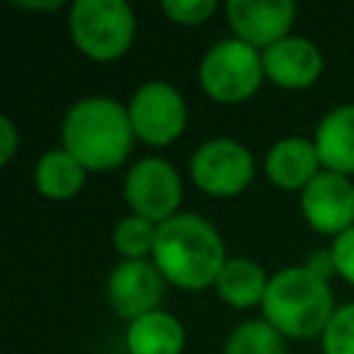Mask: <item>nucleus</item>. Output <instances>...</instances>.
<instances>
[{
    "mask_svg": "<svg viewBox=\"0 0 354 354\" xmlns=\"http://www.w3.org/2000/svg\"><path fill=\"white\" fill-rule=\"evenodd\" d=\"M268 279H271V274H266V268L257 260L232 254V257H227L224 268L218 271L213 290L224 304H230L235 310H249V307L263 304Z\"/></svg>",
    "mask_w": 354,
    "mask_h": 354,
    "instance_id": "2eb2a0df",
    "label": "nucleus"
},
{
    "mask_svg": "<svg viewBox=\"0 0 354 354\" xmlns=\"http://www.w3.org/2000/svg\"><path fill=\"white\" fill-rule=\"evenodd\" d=\"M329 249H332V260H335V274L343 282L354 285V227L346 230L343 235H337L329 243Z\"/></svg>",
    "mask_w": 354,
    "mask_h": 354,
    "instance_id": "4be33fe9",
    "label": "nucleus"
},
{
    "mask_svg": "<svg viewBox=\"0 0 354 354\" xmlns=\"http://www.w3.org/2000/svg\"><path fill=\"white\" fill-rule=\"evenodd\" d=\"M127 354H183L185 326L166 310H152L127 324L124 332Z\"/></svg>",
    "mask_w": 354,
    "mask_h": 354,
    "instance_id": "dca6fc26",
    "label": "nucleus"
},
{
    "mask_svg": "<svg viewBox=\"0 0 354 354\" xmlns=\"http://www.w3.org/2000/svg\"><path fill=\"white\" fill-rule=\"evenodd\" d=\"M17 6L25 11H58L66 3L64 0H17Z\"/></svg>",
    "mask_w": 354,
    "mask_h": 354,
    "instance_id": "393cba45",
    "label": "nucleus"
},
{
    "mask_svg": "<svg viewBox=\"0 0 354 354\" xmlns=\"http://www.w3.org/2000/svg\"><path fill=\"white\" fill-rule=\"evenodd\" d=\"M122 199L127 205V213L163 224L171 216H177L183 205L180 171L166 158H158V155L138 158L130 163L124 174Z\"/></svg>",
    "mask_w": 354,
    "mask_h": 354,
    "instance_id": "6e6552de",
    "label": "nucleus"
},
{
    "mask_svg": "<svg viewBox=\"0 0 354 354\" xmlns=\"http://www.w3.org/2000/svg\"><path fill=\"white\" fill-rule=\"evenodd\" d=\"M166 279L152 260H119L105 279V299L111 310L127 324L160 310L166 296Z\"/></svg>",
    "mask_w": 354,
    "mask_h": 354,
    "instance_id": "9d476101",
    "label": "nucleus"
},
{
    "mask_svg": "<svg viewBox=\"0 0 354 354\" xmlns=\"http://www.w3.org/2000/svg\"><path fill=\"white\" fill-rule=\"evenodd\" d=\"M88 171L80 160H75L64 147H53L41 152L33 163V188L44 199L66 202L75 199L86 185Z\"/></svg>",
    "mask_w": 354,
    "mask_h": 354,
    "instance_id": "f3484780",
    "label": "nucleus"
},
{
    "mask_svg": "<svg viewBox=\"0 0 354 354\" xmlns=\"http://www.w3.org/2000/svg\"><path fill=\"white\" fill-rule=\"evenodd\" d=\"M321 340L324 354H354V301L335 307Z\"/></svg>",
    "mask_w": 354,
    "mask_h": 354,
    "instance_id": "aec40b11",
    "label": "nucleus"
},
{
    "mask_svg": "<svg viewBox=\"0 0 354 354\" xmlns=\"http://www.w3.org/2000/svg\"><path fill=\"white\" fill-rule=\"evenodd\" d=\"M301 266H307L315 277H321V279H326L329 282V277H335V260H332V249L326 246V249H315Z\"/></svg>",
    "mask_w": 354,
    "mask_h": 354,
    "instance_id": "b1692460",
    "label": "nucleus"
},
{
    "mask_svg": "<svg viewBox=\"0 0 354 354\" xmlns=\"http://www.w3.org/2000/svg\"><path fill=\"white\" fill-rule=\"evenodd\" d=\"M221 354H288V340L266 318H249L227 335Z\"/></svg>",
    "mask_w": 354,
    "mask_h": 354,
    "instance_id": "a211bd4d",
    "label": "nucleus"
},
{
    "mask_svg": "<svg viewBox=\"0 0 354 354\" xmlns=\"http://www.w3.org/2000/svg\"><path fill=\"white\" fill-rule=\"evenodd\" d=\"M58 133L61 147L80 160L86 171L119 169L130 158L136 141L127 105L102 94L75 100L64 111Z\"/></svg>",
    "mask_w": 354,
    "mask_h": 354,
    "instance_id": "f03ea898",
    "label": "nucleus"
},
{
    "mask_svg": "<svg viewBox=\"0 0 354 354\" xmlns=\"http://www.w3.org/2000/svg\"><path fill=\"white\" fill-rule=\"evenodd\" d=\"M260 313L285 340H313L324 335L335 313V296L329 282L307 266H288L271 274Z\"/></svg>",
    "mask_w": 354,
    "mask_h": 354,
    "instance_id": "7ed1b4c3",
    "label": "nucleus"
},
{
    "mask_svg": "<svg viewBox=\"0 0 354 354\" xmlns=\"http://www.w3.org/2000/svg\"><path fill=\"white\" fill-rule=\"evenodd\" d=\"M313 144L326 171L354 177V102L329 108L313 130Z\"/></svg>",
    "mask_w": 354,
    "mask_h": 354,
    "instance_id": "4468645a",
    "label": "nucleus"
},
{
    "mask_svg": "<svg viewBox=\"0 0 354 354\" xmlns=\"http://www.w3.org/2000/svg\"><path fill=\"white\" fill-rule=\"evenodd\" d=\"M160 11L166 14L169 22L180 28H199L218 11V3L216 0H163Z\"/></svg>",
    "mask_w": 354,
    "mask_h": 354,
    "instance_id": "412c9836",
    "label": "nucleus"
},
{
    "mask_svg": "<svg viewBox=\"0 0 354 354\" xmlns=\"http://www.w3.org/2000/svg\"><path fill=\"white\" fill-rule=\"evenodd\" d=\"M199 88L221 105H238L254 97L266 80L263 53L235 36L213 41L196 66Z\"/></svg>",
    "mask_w": 354,
    "mask_h": 354,
    "instance_id": "39448f33",
    "label": "nucleus"
},
{
    "mask_svg": "<svg viewBox=\"0 0 354 354\" xmlns=\"http://www.w3.org/2000/svg\"><path fill=\"white\" fill-rule=\"evenodd\" d=\"M263 169H266V180L274 188L301 194L324 166H321V158H318L313 138L285 136L268 147Z\"/></svg>",
    "mask_w": 354,
    "mask_h": 354,
    "instance_id": "ddd939ff",
    "label": "nucleus"
},
{
    "mask_svg": "<svg viewBox=\"0 0 354 354\" xmlns=\"http://www.w3.org/2000/svg\"><path fill=\"white\" fill-rule=\"evenodd\" d=\"M299 210L313 232L335 241L354 227V180L321 169L299 194Z\"/></svg>",
    "mask_w": 354,
    "mask_h": 354,
    "instance_id": "1a4fd4ad",
    "label": "nucleus"
},
{
    "mask_svg": "<svg viewBox=\"0 0 354 354\" xmlns=\"http://www.w3.org/2000/svg\"><path fill=\"white\" fill-rule=\"evenodd\" d=\"M127 116H130L136 141L160 149L174 144L185 133L188 105L174 83L152 77V80H144L130 94Z\"/></svg>",
    "mask_w": 354,
    "mask_h": 354,
    "instance_id": "0eeeda50",
    "label": "nucleus"
},
{
    "mask_svg": "<svg viewBox=\"0 0 354 354\" xmlns=\"http://www.w3.org/2000/svg\"><path fill=\"white\" fill-rule=\"evenodd\" d=\"M263 72L279 88L301 91L310 88L324 72V53L307 36H285L263 50Z\"/></svg>",
    "mask_w": 354,
    "mask_h": 354,
    "instance_id": "f8f14e48",
    "label": "nucleus"
},
{
    "mask_svg": "<svg viewBox=\"0 0 354 354\" xmlns=\"http://www.w3.org/2000/svg\"><path fill=\"white\" fill-rule=\"evenodd\" d=\"M158 224L136 213L122 216L111 230V243L122 260H152Z\"/></svg>",
    "mask_w": 354,
    "mask_h": 354,
    "instance_id": "6ab92c4d",
    "label": "nucleus"
},
{
    "mask_svg": "<svg viewBox=\"0 0 354 354\" xmlns=\"http://www.w3.org/2000/svg\"><path fill=\"white\" fill-rule=\"evenodd\" d=\"M254 155L238 138L216 136L202 141L188 160L191 183L216 199H232L243 194L254 180Z\"/></svg>",
    "mask_w": 354,
    "mask_h": 354,
    "instance_id": "423d86ee",
    "label": "nucleus"
},
{
    "mask_svg": "<svg viewBox=\"0 0 354 354\" xmlns=\"http://www.w3.org/2000/svg\"><path fill=\"white\" fill-rule=\"evenodd\" d=\"M296 11L299 8L293 0H230L224 6L232 36L257 47L260 53L290 36Z\"/></svg>",
    "mask_w": 354,
    "mask_h": 354,
    "instance_id": "9b49d317",
    "label": "nucleus"
},
{
    "mask_svg": "<svg viewBox=\"0 0 354 354\" xmlns=\"http://www.w3.org/2000/svg\"><path fill=\"white\" fill-rule=\"evenodd\" d=\"M19 149V130L8 113L0 116V166H8Z\"/></svg>",
    "mask_w": 354,
    "mask_h": 354,
    "instance_id": "5701e85b",
    "label": "nucleus"
},
{
    "mask_svg": "<svg viewBox=\"0 0 354 354\" xmlns=\"http://www.w3.org/2000/svg\"><path fill=\"white\" fill-rule=\"evenodd\" d=\"M66 30L88 61H116L136 39V14L124 0H75L66 8Z\"/></svg>",
    "mask_w": 354,
    "mask_h": 354,
    "instance_id": "20e7f679",
    "label": "nucleus"
},
{
    "mask_svg": "<svg viewBox=\"0 0 354 354\" xmlns=\"http://www.w3.org/2000/svg\"><path fill=\"white\" fill-rule=\"evenodd\" d=\"M227 257L221 232L199 213L180 210L169 221L158 224L152 263L163 279L180 290L196 293L213 288Z\"/></svg>",
    "mask_w": 354,
    "mask_h": 354,
    "instance_id": "f257e3e1",
    "label": "nucleus"
}]
</instances>
